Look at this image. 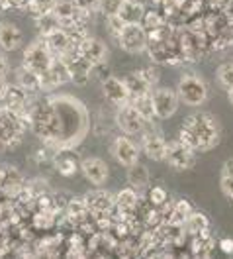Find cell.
Segmentation results:
<instances>
[{
  "label": "cell",
  "instance_id": "6da1fadb",
  "mask_svg": "<svg viewBox=\"0 0 233 259\" xmlns=\"http://www.w3.org/2000/svg\"><path fill=\"white\" fill-rule=\"evenodd\" d=\"M219 124L212 114H192L184 120L179 138L194 151H210L219 144Z\"/></svg>",
  "mask_w": 233,
  "mask_h": 259
},
{
  "label": "cell",
  "instance_id": "7a4b0ae2",
  "mask_svg": "<svg viewBox=\"0 0 233 259\" xmlns=\"http://www.w3.org/2000/svg\"><path fill=\"white\" fill-rule=\"evenodd\" d=\"M177 95L181 98V102H184L186 106H200L208 100L210 91H208L206 81L200 75L186 73L181 77V81L177 84Z\"/></svg>",
  "mask_w": 233,
  "mask_h": 259
},
{
  "label": "cell",
  "instance_id": "3957f363",
  "mask_svg": "<svg viewBox=\"0 0 233 259\" xmlns=\"http://www.w3.org/2000/svg\"><path fill=\"white\" fill-rule=\"evenodd\" d=\"M53 59H55V55L49 51L47 44H45V39L39 35V39L32 41V44L26 48V51H24V59H22V65H24V67H28L30 71H33L35 75H39V77L43 79V77H45V73L49 71Z\"/></svg>",
  "mask_w": 233,
  "mask_h": 259
},
{
  "label": "cell",
  "instance_id": "277c9868",
  "mask_svg": "<svg viewBox=\"0 0 233 259\" xmlns=\"http://www.w3.org/2000/svg\"><path fill=\"white\" fill-rule=\"evenodd\" d=\"M165 161L177 171H188L196 163V151L190 146H186L181 138H177L172 142H166Z\"/></svg>",
  "mask_w": 233,
  "mask_h": 259
},
{
  "label": "cell",
  "instance_id": "5b68a950",
  "mask_svg": "<svg viewBox=\"0 0 233 259\" xmlns=\"http://www.w3.org/2000/svg\"><path fill=\"white\" fill-rule=\"evenodd\" d=\"M118 46L124 49L126 53H141L149 44V35L147 30L143 28V24H126L122 28V32L118 35Z\"/></svg>",
  "mask_w": 233,
  "mask_h": 259
},
{
  "label": "cell",
  "instance_id": "8992f818",
  "mask_svg": "<svg viewBox=\"0 0 233 259\" xmlns=\"http://www.w3.org/2000/svg\"><path fill=\"white\" fill-rule=\"evenodd\" d=\"M116 124H118V128L122 130L126 136H132L133 138V136H141L151 122H147L141 114L133 108L132 102H128V104H124V106H118Z\"/></svg>",
  "mask_w": 233,
  "mask_h": 259
},
{
  "label": "cell",
  "instance_id": "52a82bcc",
  "mask_svg": "<svg viewBox=\"0 0 233 259\" xmlns=\"http://www.w3.org/2000/svg\"><path fill=\"white\" fill-rule=\"evenodd\" d=\"M110 153L112 157L116 159L122 167H130L133 163L139 161V155H141V147L137 146L132 140V136H126V134H120L114 138L112 147H110Z\"/></svg>",
  "mask_w": 233,
  "mask_h": 259
},
{
  "label": "cell",
  "instance_id": "ba28073f",
  "mask_svg": "<svg viewBox=\"0 0 233 259\" xmlns=\"http://www.w3.org/2000/svg\"><path fill=\"white\" fill-rule=\"evenodd\" d=\"M151 98H153L155 118H159V120L172 118L179 110V104H181L179 95L174 91H170V89H165V87H159V89L151 91Z\"/></svg>",
  "mask_w": 233,
  "mask_h": 259
},
{
  "label": "cell",
  "instance_id": "9c48e42d",
  "mask_svg": "<svg viewBox=\"0 0 233 259\" xmlns=\"http://www.w3.org/2000/svg\"><path fill=\"white\" fill-rule=\"evenodd\" d=\"M61 59L65 61L67 69H69L71 82H75V84H79V87H83V84L88 82L90 75H92V71H94V67H92V65L88 63L83 55L79 53V49L77 48L71 49L65 57H61Z\"/></svg>",
  "mask_w": 233,
  "mask_h": 259
},
{
  "label": "cell",
  "instance_id": "30bf717a",
  "mask_svg": "<svg viewBox=\"0 0 233 259\" xmlns=\"http://www.w3.org/2000/svg\"><path fill=\"white\" fill-rule=\"evenodd\" d=\"M77 49H79V53H81L92 67L104 65L106 59H108V48H106V44H104L102 39H98V37H94V35L83 37V39L77 44Z\"/></svg>",
  "mask_w": 233,
  "mask_h": 259
},
{
  "label": "cell",
  "instance_id": "8fae6325",
  "mask_svg": "<svg viewBox=\"0 0 233 259\" xmlns=\"http://www.w3.org/2000/svg\"><path fill=\"white\" fill-rule=\"evenodd\" d=\"M141 138V151L149 157L151 161H165L166 153V140L155 130H149V126L145 128V132L139 136Z\"/></svg>",
  "mask_w": 233,
  "mask_h": 259
},
{
  "label": "cell",
  "instance_id": "7c38bea8",
  "mask_svg": "<svg viewBox=\"0 0 233 259\" xmlns=\"http://www.w3.org/2000/svg\"><path fill=\"white\" fill-rule=\"evenodd\" d=\"M81 171H83L84 179L90 185H94L96 189L104 187L108 177H110V169H108L106 161L100 159V157H94V155L92 157H84L81 161Z\"/></svg>",
  "mask_w": 233,
  "mask_h": 259
},
{
  "label": "cell",
  "instance_id": "4fadbf2b",
  "mask_svg": "<svg viewBox=\"0 0 233 259\" xmlns=\"http://www.w3.org/2000/svg\"><path fill=\"white\" fill-rule=\"evenodd\" d=\"M41 37L45 39L47 48H49V51L55 55V57H65L71 49L77 48L75 37L67 32L65 28H61V26H59V28H55V30L49 32L47 35H41Z\"/></svg>",
  "mask_w": 233,
  "mask_h": 259
},
{
  "label": "cell",
  "instance_id": "5bb4252c",
  "mask_svg": "<svg viewBox=\"0 0 233 259\" xmlns=\"http://www.w3.org/2000/svg\"><path fill=\"white\" fill-rule=\"evenodd\" d=\"M102 93H104V98L108 102H112L114 106H124L130 102V91H128L124 79L114 77V75H110L102 81Z\"/></svg>",
  "mask_w": 233,
  "mask_h": 259
},
{
  "label": "cell",
  "instance_id": "9a60e30c",
  "mask_svg": "<svg viewBox=\"0 0 233 259\" xmlns=\"http://www.w3.org/2000/svg\"><path fill=\"white\" fill-rule=\"evenodd\" d=\"M22 46V30L8 20H0V51L10 53Z\"/></svg>",
  "mask_w": 233,
  "mask_h": 259
},
{
  "label": "cell",
  "instance_id": "2e32d148",
  "mask_svg": "<svg viewBox=\"0 0 233 259\" xmlns=\"http://www.w3.org/2000/svg\"><path fill=\"white\" fill-rule=\"evenodd\" d=\"M84 202L88 206V212L94 214H108L114 206V196L106 191H92L84 196Z\"/></svg>",
  "mask_w": 233,
  "mask_h": 259
},
{
  "label": "cell",
  "instance_id": "e0dca14e",
  "mask_svg": "<svg viewBox=\"0 0 233 259\" xmlns=\"http://www.w3.org/2000/svg\"><path fill=\"white\" fill-rule=\"evenodd\" d=\"M143 14H145V4L132 2V0H124L122 6H120L118 18H120L124 24H141Z\"/></svg>",
  "mask_w": 233,
  "mask_h": 259
},
{
  "label": "cell",
  "instance_id": "ac0fdd59",
  "mask_svg": "<svg viewBox=\"0 0 233 259\" xmlns=\"http://www.w3.org/2000/svg\"><path fill=\"white\" fill-rule=\"evenodd\" d=\"M16 84L20 89H24L26 93H37V91H43V84H41V77L35 75L33 71H30L28 67L20 65V69L16 71Z\"/></svg>",
  "mask_w": 233,
  "mask_h": 259
},
{
  "label": "cell",
  "instance_id": "d6986e66",
  "mask_svg": "<svg viewBox=\"0 0 233 259\" xmlns=\"http://www.w3.org/2000/svg\"><path fill=\"white\" fill-rule=\"evenodd\" d=\"M128 91H130V100L133 97H141V95H147L151 93V84L145 81V77L141 75V71H133V73H128L126 77H122Z\"/></svg>",
  "mask_w": 233,
  "mask_h": 259
},
{
  "label": "cell",
  "instance_id": "ffe728a7",
  "mask_svg": "<svg viewBox=\"0 0 233 259\" xmlns=\"http://www.w3.org/2000/svg\"><path fill=\"white\" fill-rule=\"evenodd\" d=\"M26 91L24 89H20L18 84H10L8 87V91H6V95H4V106H6V110H10V112L14 114H20L22 112V108L26 106Z\"/></svg>",
  "mask_w": 233,
  "mask_h": 259
},
{
  "label": "cell",
  "instance_id": "44dd1931",
  "mask_svg": "<svg viewBox=\"0 0 233 259\" xmlns=\"http://www.w3.org/2000/svg\"><path fill=\"white\" fill-rule=\"evenodd\" d=\"M149 169L143 165V163H133L128 167V183L130 187H133L135 191H141L149 185Z\"/></svg>",
  "mask_w": 233,
  "mask_h": 259
},
{
  "label": "cell",
  "instance_id": "7402d4cb",
  "mask_svg": "<svg viewBox=\"0 0 233 259\" xmlns=\"http://www.w3.org/2000/svg\"><path fill=\"white\" fill-rule=\"evenodd\" d=\"M184 226H186V232H188V234L200 236V234H206V232L210 230V220H208V216H206L204 212L192 210L190 216L186 218Z\"/></svg>",
  "mask_w": 233,
  "mask_h": 259
},
{
  "label": "cell",
  "instance_id": "603a6c76",
  "mask_svg": "<svg viewBox=\"0 0 233 259\" xmlns=\"http://www.w3.org/2000/svg\"><path fill=\"white\" fill-rule=\"evenodd\" d=\"M137 202H139V196H137V191H135L133 187H126V189H122V191L116 194V198H114V206L120 208L122 212L135 210Z\"/></svg>",
  "mask_w": 233,
  "mask_h": 259
},
{
  "label": "cell",
  "instance_id": "cb8c5ba5",
  "mask_svg": "<svg viewBox=\"0 0 233 259\" xmlns=\"http://www.w3.org/2000/svg\"><path fill=\"white\" fill-rule=\"evenodd\" d=\"M55 167L59 169V173L61 175H65V177H71V175H75L79 169H81V161H77V159H73V153L71 151H61L57 157H55Z\"/></svg>",
  "mask_w": 233,
  "mask_h": 259
},
{
  "label": "cell",
  "instance_id": "d4e9b609",
  "mask_svg": "<svg viewBox=\"0 0 233 259\" xmlns=\"http://www.w3.org/2000/svg\"><path fill=\"white\" fill-rule=\"evenodd\" d=\"M130 102H132L133 108L141 114L147 122H153V120H155V108H153V98H151V93L141 95V97H133Z\"/></svg>",
  "mask_w": 233,
  "mask_h": 259
},
{
  "label": "cell",
  "instance_id": "484cf974",
  "mask_svg": "<svg viewBox=\"0 0 233 259\" xmlns=\"http://www.w3.org/2000/svg\"><path fill=\"white\" fill-rule=\"evenodd\" d=\"M221 191L233 200V159H227L221 167Z\"/></svg>",
  "mask_w": 233,
  "mask_h": 259
},
{
  "label": "cell",
  "instance_id": "4316f807",
  "mask_svg": "<svg viewBox=\"0 0 233 259\" xmlns=\"http://www.w3.org/2000/svg\"><path fill=\"white\" fill-rule=\"evenodd\" d=\"M217 82L225 93L233 89V61L221 63L217 67Z\"/></svg>",
  "mask_w": 233,
  "mask_h": 259
},
{
  "label": "cell",
  "instance_id": "83f0119b",
  "mask_svg": "<svg viewBox=\"0 0 233 259\" xmlns=\"http://www.w3.org/2000/svg\"><path fill=\"white\" fill-rule=\"evenodd\" d=\"M86 212H88V206H86V202H84V198H75V200H71L69 202V206H67V216L73 220V222H81L84 216H86Z\"/></svg>",
  "mask_w": 233,
  "mask_h": 259
},
{
  "label": "cell",
  "instance_id": "f1b7e54d",
  "mask_svg": "<svg viewBox=\"0 0 233 259\" xmlns=\"http://www.w3.org/2000/svg\"><path fill=\"white\" fill-rule=\"evenodd\" d=\"M57 0H28V6H30V12H32L35 18L45 16V14H51L53 6H55Z\"/></svg>",
  "mask_w": 233,
  "mask_h": 259
},
{
  "label": "cell",
  "instance_id": "f546056e",
  "mask_svg": "<svg viewBox=\"0 0 233 259\" xmlns=\"http://www.w3.org/2000/svg\"><path fill=\"white\" fill-rule=\"evenodd\" d=\"M149 202L153 206H165L168 202V193L163 187H153L149 191Z\"/></svg>",
  "mask_w": 233,
  "mask_h": 259
},
{
  "label": "cell",
  "instance_id": "4dcf8cb0",
  "mask_svg": "<svg viewBox=\"0 0 233 259\" xmlns=\"http://www.w3.org/2000/svg\"><path fill=\"white\" fill-rule=\"evenodd\" d=\"M122 2H124V0H102V4H100V14L104 18L118 16Z\"/></svg>",
  "mask_w": 233,
  "mask_h": 259
},
{
  "label": "cell",
  "instance_id": "1f68e13d",
  "mask_svg": "<svg viewBox=\"0 0 233 259\" xmlns=\"http://www.w3.org/2000/svg\"><path fill=\"white\" fill-rule=\"evenodd\" d=\"M77 2V6L86 12V14H94V12H100V4H102V0H75Z\"/></svg>",
  "mask_w": 233,
  "mask_h": 259
},
{
  "label": "cell",
  "instance_id": "d6a6232c",
  "mask_svg": "<svg viewBox=\"0 0 233 259\" xmlns=\"http://www.w3.org/2000/svg\"><path fill=\"white\" fill-rule=\"evenodd\" d=\"M141 75L145 77V81L149 82L151 87H153V84H157V81H159V71H157L155 67H147V69H141Z\"/></svg>",
  "mask_w": 233,
  "mask_h": 259
},
{
  "label": "cell",
  "instance_id": "836d02e7",
  "mask_svg": "<svg viewBox=\"0 0 233 259\" xmlns=\"http://www.w3.org/2000/svg\"><path fill=\"white\" fill-rule=\"evenodd\" d=\"M219 249H221L223 253H233V240H229V238L221 240V242H219Z\"/></svg>",
  "mask_w": 233,
  "mask_h": 259
},
{
  "label": "cell",
  "instance_id": "e575fe53",
  "mask_svg": "<svg viewBox=\"0 0 233 259\" xmlns=\"http://www.w3.org/2000/svg\"><path fill=\"white\" fill-rule=\"evenodd\" d=\"M6 73H8V59H6L4 51H0V75L6 77Z\"/></svg>",
  "mask_w": 233,
  "mask_h": 259
},
{
  "label": "cell",
  "instance_id": "d590c367",
  "mask_svg": "<svg viewBox=\"0 0 233 259\" xmlns=\"http://www.w3.org/2000/svg\"><path fill=\"white\" fill-rule=\"evenodd\" d=\"M8 81H6V77L4 75H0V100L4 98V95H6V91H8Z\"/></svg>",
  "mask_w": 233,
  "mask_h": 259
},
{
  "label": "cell",
  "instance_id": "8d00e7d4",
  "mask_svg": "<svg viewBox=\"0 0 233 259\" xmlns=\"http://www.w3.org/2000/svg\"><path fill=\"white\" fill-rule=\"evenodd\" d=\"M227 100H229V104L233 106V89L231 91H227Z\"/></svg>",
  "mask_w": 233,
  "mask_h": 259
},
{
  "label": "cell",
  "instance_id": "74e56055",
  "mask_svg": "<svg viewBox=\"0 0 233 259\" xmlns=\"http://www.w3.org/2000/svg\"><path fill=\"white\" fill-rule=\"evenodd\" d=\"M132 2H139V4H147L149 0H132Z\"/></svg>",
  "mask_w": 233,
  "mask_h": 259
},
{
  "label": "cell",
  "instance_id": "f35d334b",
  "mask_svg": "<svg viewBox=\"0 0 233 259\" xmlns=\"http://www.w3.org/2000/svg\"><path fill=\"white\" fill-rule=\"evenodd\" d=\"M0 12H2V8H0Z\"/></svg>",
  "mask_w": 233,
  "mask_h": 259
},
{
  "label": "cell",
  "instance_id": "ab89813d",
  "mask_svg": "<svg viewBox=\"0 0 233 259\" xmlns=\"http://www.w3.org/2000/svg\"><path fill=\"white\" fill-rule=\"evenodd\" d=\"M153 2H157V0H153Z\"/></svg>",
  "mask_w": 233,
  "mask_h": 259
}]
</instances>
